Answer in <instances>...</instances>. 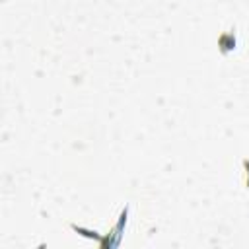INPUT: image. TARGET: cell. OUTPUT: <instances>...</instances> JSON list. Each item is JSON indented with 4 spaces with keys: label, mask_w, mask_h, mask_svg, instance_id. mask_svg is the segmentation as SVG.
Wrapping results in <instances>:
<instances>
[{
    "label": "cell",
    "mask_w": 249,
    "mask_h": 249,
    "mask_svg": "<svg viewBox=\"0 0 249 249\" xmlns=\"http://www.w3.org/2000/svg\"><path fill=\"white\" fill-rule=\"evenodd\" d=\"M126 222H128V206H124L117 218V224L103 235V241H101V249H115L121 245V239H123V233H124V228H126Z\"/></svg>",
    "instance_id": "1"
},
{
    "label": "cell",
    "mask_w": 249,
    "mask_h": 249,
    "mask_svg": "<svg viewBox=\"0 0 249 249\" xmlns=\"http://www.w3.org/2000/svg\"><path fill=\"white\" fill-rule=\"evenodd\" d=\"M241 165H243V173H245V189L249 191V160H243Z\"/></svg>",
    "instance_id": "4"
},
{
    "label": "cell",
    "mask_w": 249,
    "mask_h": 249,
    "mask_svg": "<svg viewBox=\"0 0 249 249\" xmlns=\"http://www.w3.org/2000/svg\"><path fill=\"white\" fill-rule=\"evenodd\" d=\"M237 45V37H235V31H224L220 37H218V47H220V53L222 54H228L235 49Z\"/></svg>",
    "instance_id": "2"
},
{
    "label": "cell",
    "mask_w": 249,
    "mask_h": 249,
    "mask_svg": "<svg viewBox=\"0 0 249 249\" xmlns=\"http://www.w3.org/2000/svg\"><path fill=\"white\" fill-rule=\"evenodd\" d=\"M70 228H72L76 233H80L82 237H88V239L95 241L97 245H101V241H103V235L97 233L95 230H89V228H84V226H78V224H70Z\"/></svg>",
    "instance_id": "3"
}]
</instances>
